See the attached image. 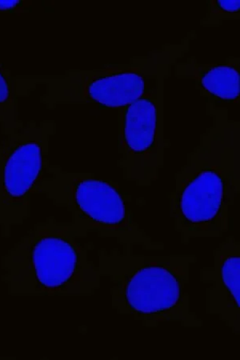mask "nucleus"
I'll use <instances>...</instances> for the list:
<instances>
[{"label": "nucleus", "instance_id": "obj_6", "mask_svg": "<svg viewBox=\"0 0 240 360\" xmlns=\"http://www.w3.org/2000/svg\"><path fill=\"white\" fill-rule=\"evenodd\" d=\"M177 61H170L149 79L144 94L118 110L117 167L127 182L151 187L159 179L171 141L165 133V80Z\"/></svg>", "mask_w": 240, "mask_h": 360}, {"label": "nucleus", "instance_id": "obj_9", "mask_svg": "<svg viewBox=\"0 0 240 360\" xmlns=\"http://www.w3.org/2000/svg\"><path fill=\"white\" fill-rule=\"evenodd\" d=\"M240 60L227 57L225 63H203L194 56L177 61L172 68L174 77L191 80L200 95L216 104H239Z\"/></svg>", "mask_w": 240, "mask_h": 360}, {"label": "nucleus", "instance_id": "obj_11", "mask_svg": "<svg viewBox=\"0 0 240 360\" xmlns=\"http://www.w3.org/2000/svg\"><path fill=\"white\" fill-rule=\"evenodd\" d=\"M207 8L206 15L201 20L203 27H220L225 20L240 18L239 0H208Z\"/></svg>", "mask_w": 240, "mask_h": 360}, {"label": "nucleus", "instance_id": "obj_3", "mask_svg": "<svg viewBox=\"0 0 240 360\" xmlns=\"http://www.w3.org/2000/svg\"><path fill=\"white\" fill-rule=\"evenodd\" d=\"M97 251L101 276L109 278L111 309L132 317L144 328L177 323L183 328H203V319L191 310L190 283L194 254L147 255L133 247Z\"/></svg>", "mask_w": 240, "mask_h": 360}, {"label": "nucleus", "instance_id": "obj_10", "mask_svg": "<svg viewBox=\"0 0 240 360\" xmlns=\"http://www.w3.org/2000/svg\"><path fill=\"white\" fill-rule=\"evenodd\" d=\"M46 78H20L0 62V125L5 136L20 127L19 98L27 97L37 89L39 82Z\"/></svg>", "mask_w": 240, "mask_h": 360}, {"label": "nucleus", "instance_id": "obj_4", "mask_svg": "<svg viewBox=\"0 0 240 360\" xmlns=\"http://www.w3.org/2000/svg\"><path fill=\"white\" fill-rule=\"evenodd\" d=\"M34 195H42L57 207L71 214L72 222L99 238L115 240L122 247L163 251L165 243L153 240L134 220L130 207L133 197L118 183L99 179L90 172H69L51 165L49 175Z\"/></svg>", "mask_w": 240, "mask_h": 360}, {"label": "nucleus", "instance_id": "obj_1", "mask_svg": "<svg viewBox=\"0 0 240 360\" xmlns=\"http://www.w3.org/2000/svg\"><path fill=\"white\" fill-rule=\"evenodd\" d=\"M212 124L174 176L168 194L169 217L183 245L222 238L230 230L232 208L240 193V123L229 110L206 101Z\"/></svg>", "mask_w": 240, "mask_h": 360}, {"label": "nucleus", "instance_id": "obj_12", "mask_svg": "<svg viewBox=\"0 0 240 360\" xmlns=\"http://www.w3.org/2000/svg\"><path fill=\"white\" fill-rule=\"evenodd\" d=\"M30 1L25 0H0V13H23L30 7Z\"/></svg>", "mask_w": 240, "mask_h": 360}, {"label": "nucleus", "instance_id": "obj_8", "mask_svg": "<svg viewBox=\"0 0 240 360\" xmlns=\"http://www.w3.org/2000/svg\"><path fill=\"white\" fill-rule=\"evenodd\" d=\"M213 265L200 270L206 290L207 314L217 316L234 335L240 334V242L228 236L213 250Z\"/></svg>", "mask_w": 240, "mask_h": 360}, {"label": "nucleus", "instance_id": "obj_2", "mask_svg": "<svg viewBox=\"0 0 240 360\" xmlns=\"http://www.w3.org/2000/svg\"><path fill=\"white\" fill-rule=\"evenodd\" d=\"M72 222L49 217L34 224L1 258V281L13 297H89L101 286L90 259L93 242Z\"/></svg>", "mask_w": 240, "mask_h": 360}, {"label": "nucleus", "instance_id": "obj_7", "mask_svg": "<svg viewBox=\"0 0 240 360\" xmlns=\"http://www.w3.org/2000/svg\"><path fill=\"white\" fill-rule=\"evenodd\" d=\"M54 120H30L5 135L0 143V234L10 238L13 228L32 216L34 191L49 175L50 137Z\"/></svg>", "mask_w": 240, "mask_h": 360}, {"label": "nucleus", "instance_id": "obj_5", "mask_svg": "<svg viewBox=\"0 0 240 360\" xmlns=\"http://www.w3.org/2000/svg\"><path fill=\"white\" fill-rule=\"evenodd\" d=\"M196 38V32L191 31L179 44L163 45L148 56L132 57L122 65L70 70L62 77L46 78V91L40 102L49 109L89 103L107 108L125 107L144 94L149 79L155 77L161 65L183 58Z\"/></svg>", "mask_w": 240, "mask_h": 360}]
</instances>
